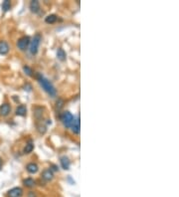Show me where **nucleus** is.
<instances>
[{"label": "nucleus", "instance_id": "nucleus-14", "mask_svg": "<svg viewBox=\"0 0 179 197\" xmlns=\"http://www.w3.org/2000/svg\"><path fill=\"white\" fill-rule=\"evenodd\" d=\"M45 21L48 24H53L57 21V16L55 14H51V15H48L46 18H45Z\"/></svg>", "mask_w": 179, "mask_h": 197}, {"label": "nucleus", "instance_id": "nucleus-1", "mask_svg": "<svg viewBox=\"0 0 179 197\" xmlns=\"http://www.w3.org/2000/svg\"><path fill=\"white\" fill-rule=\"evenodd\" d=\"M39 83H40V85L42 86V88H43V89L46 91V92L49 94L50 96H52V97L56 96V89L49 80H47V79L43 78V77H41V78L39 79Z\"/></svg>", "mask_w": 179, "mask_h": 197}, {"label": "nucleus", "instance_id": "nucleus-3", "mask_svg": "<svg viewBox=\"0 0 179 197\" xmlns=\"http://www.w3.org/2000/svg\"><path fill=\"white\" fill-rule=\"evenodd\" d=\"M40 42H41V36H40L39 34H36V35L34 36L33 40L31 41V44H30V52H31V54H33V55L37 54L38 49H39Z\"/></svg>", "mask_w": 179, "mask_h": 197}, {"label": "nucleus", "instance_id": "nucleus-18", "mask_svg": "<svg viewBox=\"0 0 179 197\" xmlns=\"http://www.w3.org/2000/svg\"><path fill=\"white\" fill-rule=\"evenodd\" d=\"M34 115H35V116L37 119H39V118H41L42 116V115H43V108H39V107H37V108H35V110H34Z\"/></svg>", "mask_w": 179, "mask_h": 197}, {"label": "nucleus", "instance_id": "nucleus-4", "mask_svg": "<svg viewBox=\"0 0 179 197\" xmlns=\"http://www.w3.org/2000/svg\"><path fill=\"white\" fill-rule=\"evenodd\" d=\"M29 44H30V38L28 36H24L18 40V42H17V47L21 51H25L27 49V47L29 46Z\"/></svg>", "mask_w": 179, "mask_h": 197}, {"label": "nucleus", "instance_id": "nucleus-20", "mask_svg": "<svg viewBox=\"0 0 179 197\" xmlns=\"http://www.w3.org/2000/svg\"><path fill=\"white\" fill-rule=\"evenodd\" d=\"M64 100H62V99H58L57 100V103H56V108H58V110H61L62 108L64 107Z\"/></svg>", "mask_w": 179, "mask_h": 197}, {"label": "nucleus", "instance_id": "nucleus-13", "mask_svg": "<svg viewBox=\"0 0 179 197\" xmlns=\"http://www.w3.org/2000/svg\"><path fill=\"white\" fill-rule=\"evenodd\" d=\"M66 53L63 49H58L57 51V58H58L60 61H65L66 60Z\"/></svg>", "mask_w": 179, "mask_h": 197}, {"label": "nucleus", "instance_id": "nucleus-7", "mask_svg": "<svg viewBox=\"0 0 179 197\" xmlns=\"http://www.w3.org/2000/svg\"><path fill=\"white\" fill-rule=\"evenodd\" d=\"M10 111H11L10 105L8 104H3L1 107H0V115L3 116H6L9 115Z\"/></svg>", "mask_w": 179, "mask_h": 197}, {"label": "nucleus", "instance_id": "nucleus-6", "mask_svg": "<svg viewBox=\"0 0 179 197\" xmlns=\"http://www.w3.org/2000/svg\"><path fill=\"white\" fill-rule=\"evenodd\" d=\"M9 52V45L5 41H0V55H6Z\"/></svg>", "mask_w": 179, "mask_h": 197}, {"label": "nucleus", "instance_id": "nucleus-22", "mask_svg": "<svg viewBox=\"0 0 179 197\" xmlns=\"http://www.w3.org/2000/svg\"><path fill=\"white\" fill-rule=\"evenodd\" d=\"M37 127H38V130L40 133H44L45 131H46V127H45V125H37Z\"/></svg>", "mask_w": 179, "mask_h": 197}, {"label": "nucleus", "instance_id": "nucleus-9", "mask_svg": "<svg viewBox=\"0 0 179 197\" xmlns=\"http://www.w3.org/2000/svg\"><path fill=\"white\" fill-rule=\"evenodd\" d=\"M26 169L29 173H36L37 171H38V165L36 163H34V162H31V163H28L27 166H26Z\"/></svg>", "mask_w": 179, "mask_h": 197}, {"label": "nucleus", "instance_id": "nucleus-2", "mask_svg": "<svg viewBox=\"0 0 179 197\" xmlns=\"http://www.w3.org/2000/svg\"><path fill=\"white\" fill-rule=\"evenodd\" d=\"M61 121L64 124L65 127H72V124H74V121H75V119H74V116L71 113L64 112L61 115Z\"/></svg>", "mask_w": 179, "mask_h": 197}, {"label": "nucleus", "instance_id": "nucleus-24", "mask_svg": "<svg viewBox=\"0 0 179 197\" xmlns=\"http://www.w3.org/2000/svg\"><path fill=\"white\" fill-rule=\"evenodd\" d=\"M0 166H1V158H0Z\"/></svg>", "mask_w": 179, "mask_h": 197}, {"label": "nucleus", "instance_id": "nucleus-17", "mask_svg": "<svg viewBox=\"0 0 179 197\" xmlns=\"http://www.w3.org/2000/svg\"><path fill=\"white\" fill-rule=\"evenodd\" d=\"M23 183H24L25 186H27V187H32V186H34V185H35V181H34L32 178H26V179H25V180L23 181Z\"/></svg>", "mask_w": 179, "mask_h": 197}, {"label": "nucleus", "instance_id": "nucleus-23", "mask_svg": "<svg viewBox=\"0 0 179 197\" xmlns=\"http://www.w3.org/2000/svg\"><path fill=\"white\" fill-rule=\"evenodd\" d=\"M29 197H36V194L33 192V191H30L29 192Z\"/></svg>", "mask_w": 179, "mask_h": 197}, {"label": "nucleus", "instance_id": "nucleus-8", "mask_svg": "<svg viewBox=\"0 0 179 197\" xmlns=\"http://www.w3.org/2000/svg\"><path fill=\"white\" fill-rule=\"evenodd\" d=\"M54 177V174L52 172V170L51 169H46L43 171V173H42V178L45 179L46 181H50L52 180Z\"/></svg>", "mask_w": 179, "mask_h": 197}, {"label": "nucleus", "instance_id": "nucleus-10", "mask_svg": "<svg viewBox=\"0 0 179 197\" xmlns=\"http://www.w3.org/2000/svg\"><path fill=\"white\" fill-rule=\"evenodd\" d=\"M40 9V3L39 1H37V0H33V1H31L30 3V10L32 11L34 13H37Z\"/></svg>", "mask_w": 179, "mask_h": 197}, {"label": "nucleus", "instance_id": "nucleus-16", "mask_svg": "<svg viewBox=\"0 0 179 197\" xmlns=\"http://www.w3.org/2000/svg\"><path fill=\"white\" fill-rule=\"evenodd\" d=\"M33 149H34V144H31V142H29V144H27L26 146L24 147L23 152L24 153H30V152H32Z\"/></svg>", "mask_w": 179, "mask_h": 197}, {"label": "nucleus", "instance_id": "nucleus-5", "mask_svg": "<svg viewBox=\"0 0 179 197\" xmlns=\"http://www.w3.org/2000/svg\"><path fill=\"white\" fill-rule=\"evenodd\" d=\"M8 194H9L10 197H20V196H22V194H23V190H22L20 187H15V188H12Z\"/></svg>", "mask_w": 179, "mask_h": 197}, {"label": "nucleus", "instance_id": "nucleus-12", "mask_svg": "<svg viewBox=\"0 0 179 197\" xmlns=\"http://www.w3.org/2000/svg\"><path fill=\"white\" fill-rule=\"evenodd\" d=\"M61 165L64 169L68 170L70 168V160L69 158L66 157V156H62L61 157Z\"/></svg>", "mask_w": 179, "mask_h": 197}, {"label": "nucleus", "instance_id": "nucleus-11", "mask_svg": "<svg viewBox=\"0 0 179 197\" xmlns=\"http://www.w3.org/2000/svg\"><path fill=\"white\" fill-rule=\"evenodd\" d=\"M26 113H27V108H26V107H25V105H19V107L16 108V115H17V116H24L25 115H26Z\"/></svg>", "mask_w": 179, "mask_h": 197}, {"label": "nucleus", "instance_id": "nucleus-15", "mask_svg": "<svg viewBox=\"0 0 179 197\" xmlns=\"http://www.w3.org/2000/svg\"><path fill=\"white\" fill-rule=\"evenodd\" d=\"M72 130L74 133H80V121L79 119L77 121H74V124H72Z\"/></svg>", "mask_w": 179, "mask_h": 197}, {"label": "nucleus", "instance_id": "nucleus-21", "mask_svg": "<svg viewBox=\"0 0 179 197\" xmlns=\"http://www.w3.org/2000/svg\"><path fill=\"white\" fill-rule=\"evenodd\" d=\"M23 70H24V72L26 73L28 76H32V75H33V74H32V73H33V71L31 70V68H29V67H28V66H24V67H23Z\"/></svg>", "mask_w": 179, "mask_h": 197}, {"label": "nucleus", "instance_id": "nucleus-19", "mask_svg": "<svg viewBox=\"0 0 179 197\" xmlns=\"http://www.w3.org/2000/svg\"><path fill=\"white\" fill-rule=\"evenodd\" d=\"M10 6H11V4H10L9 0H5L3 3H2V8H3L4 11H8V10H9V9H10Z\"/></svg>", "mask_w": 179, "mask_h": 197}]
</instances>
